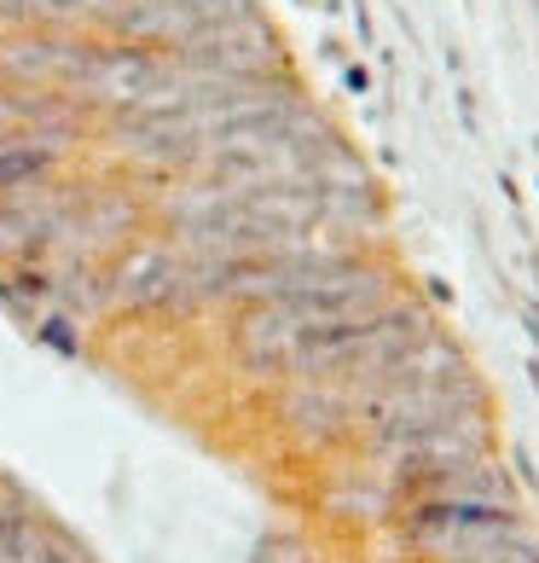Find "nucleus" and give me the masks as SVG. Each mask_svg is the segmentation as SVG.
<instances>
[{"label": "nucleus", "instance_id": "obj_1", "mask_svg": "<svg viewBox=\"0 0 539 563\" xmlns=\"http://www.w3.org/2000/svg\"><path fill=\"white\" fill-rule=\"evenodd\" d=\"M0 563H111L105 547L58 517L35 488L0 476Z\"/></svg>", "mask_w": 539, "mask_h": 563}]
</instances>
